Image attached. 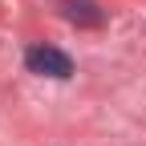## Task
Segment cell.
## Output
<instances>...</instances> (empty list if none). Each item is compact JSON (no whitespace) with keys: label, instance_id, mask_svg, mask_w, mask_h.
<instances>
[{"label":"cell","instance_id":"2","mask_svg":"<svg viewBox=\"0 0 146 146\" xmlns=\"http://www.w3.org/2000/svg\"><path fill=\"white\" fill-rule=\"evenodd\" d=\"M89 8H94L89 0H73V4H69V16H73V21L81 16V21H89V25H102V12H89Z\"/></svg>","mask_w":146,"mask_h":146},{"label":"cell","instance_id":"1","mask_svg":"<svg viewBox=\"0 0 146 146\" xmlns=\"http://www.w3.org/2000/svg\"><path fill=\"white\" fill-rule=\"evenodd\" d=\"M25 65H29V73H41V77H57V81L73 77V61H69V53L53 49V45H33V49L25 53Z\"/></svg>","mask_w":146,"mask_h":146}]
</instances>
